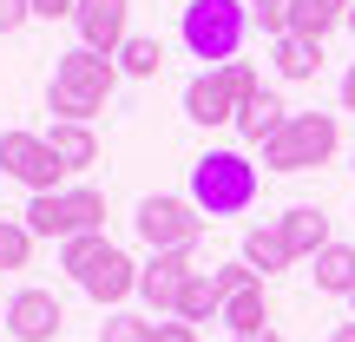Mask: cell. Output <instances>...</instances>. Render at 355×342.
I'll return each mask as SVG.
<instances>
[{"mask_svg":"<svg viewBox=\"0 0 355 342\" xmlns=\"http://www.w3.org/2000/svg\"><path fill=\"white\" fill-rule=\"evenodd\" d=\"M217 323H224L230 336H257V330H270V296H263V283L237 290V296L224 303V316H217Z\"/></svg>","mask_w":355,"mask_h":342,"instance_id":"cell-18","label":"cell"},{"mask_svg":"<svg viewBox=\"0 0 355 342\" xmlns=\"http://www.w3.org/2000/svg\"><path fill=\"white\" fill-rule=\"evenodd\" d=\"M316 290L355 296V243H329V250L316 257Z\"/></svg>","mask_w":355,"mask_h":342,"instance_id":"cell-20","label":"cell"},{"mask_svg":"<svg viewBox=\"0 0 355 342\" xmlns=\"http://www.w3.org/2000/svg\"><path fill=\"white\" fill-rule=\"evenodd\" d=\"M243 264H250L257 277H277V270H290L296 257H290V243H283L277 224H250L243 230Z\"/></svg>","mask_w":355,"mask_h":342,"instance_id":"cell-17","label":"cell"},{"mask_svg":"<svg viewBox=\"0 0 355 342\" xmlns=\"http://www.w3.org/2000/svg\"><path fill=\"white\" fill-rule=\"evenodd\" d=\"M243 7H250V20L263 26L270 40H283V13H290V0H243Z\"/></svg>","mask_w":355,"mask_h":342,"instance_id":"cell-26","label":"cell"},{"mask_svg":"<svg viewBox=\"0 0 355 342\" xmlns=\"http://www.w3.org/2000/svg\"><path fill=\"white\" fill-rule=\"evenodd\" d=\"M277 230H283V243H290L296 264H316V257L329 250V217H322L316 204H290V211L277 217Z\"/></svg>","mask_w":355,"mask_h":342,"instance_id":"cell-12","label":"cell"},{"mask_svg":"<svg viewBox=\"0 0 355 342\" xmlns=\"http://www.w3.org/2000/svg\"><path fill=\"white\" fill-rule=\"evenodd\" d=\"M230 342H283L277 330H257V336H230Z\"/></svg>","mask_w":355,"mask_h":342,"instance_id":"cell-32","label":"cell"},{"mask_svg":"<svg viewBox=\"0 0 355 342\" xmlns=\"http://www.w3.org/2000/svg\"><path fill=\"white\" fill-rule=\"evenodd\" d=\"M132 224H139V237L152 243V250H191V243L204 237V224H211V217H204L191 198H145Z\"/></svg>","mask_w":355,"mask_h":342,"instance_id":"cell-7","label":"cell"},{"mask_svg":"<svg viewBox=\"0 0 355 342\" xmlns=\"http://www.w3.org/2000/svg\"><path fill=\"white\" fill-rule=\"evenodd\" d=\"M191 204L204 217H237L257 204V165L243 152H204L191 165Z\"/></svg>","mask_w":355,"mask_h":342,"instance_id":"cell-3","label":"cell"},{"mask_svg":"<svg viewBox=\"0 0 355 342\" xmlns=\"http://www.w3.org/2000/svg\"><path fill=\"white\" fill-rule=\"evenodd\" d=\"M349 7H336V0H290V13H283V33L290 40H309V46H322V40L343 26Z\"/></svg>","mask_w":355,"mask_h":342,"instance_id":"cell-14","label":"cell"},{"mask_svg":"<svg viewBox=\"0 0 355 342\" xmlns=\"http://www.w3.org/2000/svg\"><path fill=\"white\" fill-rule=\"evenodd\" d=\"M119 79H125L119 60H105V53H92V46H73V53H60V66H53V79H46V112H60L66 126H92V119L105 112Z\"/></svg>","mask_w":355,"mask_h":342,"instance_id":"cell-1","label":"cell"},{"mask_svg":"<svg viewBox=\"0 0 355 342\" xmlns=\"http://www.w3.org/2000/svg\"><path fill=\"white\" fill-rule=\"evenodd\" d=\"M224 316V296H217V283H211V270H198V277L184 283V296H178V323H217Z\"/></svg>","mask_w":355,"mask_h":342,"instance_id":"cell-19","label":"cell"},{"mask_svg":"<svg viewBox=\"0 0 355 342\" xmlns=\"http://www.w3.org/2000/svg\"><path fill=\"white\" fill-rule=\"evenodd\" d=\"M125 20H132V0H79L73 26H79V46L105 53V60H119V46H125Z\"/></svg>","mask_w":355,"mask_h":342,"instance_id":"cell-8","label":"cell"},{"mask_svg":"<svg viewBox=\"0 0 355 342\" xmlns=\"http://www.w3.org/2000/svg\"><path fill=\"white\" fill-rule=\"evenodd\" d=\"M105 250H112V243H105V230H86V237H73V243H60V264L73 270V277H86V270L99 264Z\"/></svg>","mask_w":355,"mask_h":342,"instance_id":"cell-23","label":"cell"},{"mask_svg":"<svg viewBox=\"0 0 355 342\" xmlns=\"http://www.w3.org/2000/svg\"><path fill=\"white\" fill-rule=\"evenodd\" d=\"M277 73L283 79H316L322 73V46H309V40H277Z\"/></svg>","mask_w":355,"mask_h":342,"instance_id":"cell-22","label":"cell"},{"mask_svg":"<svg viewBox=\"0 0 355 342\" xmlns=\"http://www.w3.org/2000/svg\"><path fill=\"white\" fill-rule=\"evenodd\" d=\"M191 277H198L191 250H152V264L139 270V296H145L152 309H165V316H178V296H184Z\"/></svg>","mask_w":355,"mask_h":342,"instance_id":"cell-9","label":"cell"},{"mask_svg":"<svg viewBox=\"0 0 355 342\" xmlns=\"http://www.w3.org/2000/svg\"><path fill=\"white\" fill-rule=\"evenodd\" d=\"M26 257H33V230L0 217V270H26Z\"/></svg>","mask_w":355,"mask_h":342,"instance_id":"cell-24","label":"cell"},{"mask_svg":"<svg viewBox=\"0 0 355 342\" xmlns=\"http://www.w3.org/2000/svg\"><path fill=\"white\" fill-rule=\"evenodd\" d=\"M0 171L13 178V185H26L33 198H46V191H66L60 185V158H53L46 132H0Z\"/></svg>","mask_w":355,"mask_h":342,"instance_id":"cell-6","label":"cell"},{"mask_svg":"<svg viewBox=\"0 0 355 342\" xmlns=\"http://www.w3.org/2000/svg\"><path fill=\"white\" fill-rule=\"evenodd\" d=\"M60 323H66V309H60V296H53V290H20L7 303V336L13 342H53V336H60Z\"/></svg>","mask_w":355,"mask_h":342,"instance_id":"cell-11","label":"cell"},{"mask_svg":"<svg viewBox=\"0 0 355 342\" xmlns=\"http://www.w3.org/2000/svg\"><path fill=\"white\" fill-rule=\"evenodd\" d=\"M349 309H355V296H349Z\"/></svg>","mask_w":355,"mask_h":342,"instance_id":"cell-35","label":"cell"},{"mask_svg":"<svg viewBox=\"0 0 355 342\" xmlns=\"http://www.w3.org/2000/svg\"><path fill=\"white\" fill-rule=\"evenodd\" d=\"M336 7H349V0H336Z\"/></svg>","mask_w":355,"mask_h":342,"instance_id":"cell-34","label":"cell"},{"mask_svg":"<svg viewBox=\"0 0 355 342\" xmlns=\"http://www.w3.org/2000/svg\"><path fill=\"white\" fill-rule=\"evenodd\" d=\"M237 86H230V73L217 66V73H198L184 86V119L191 126H237Z\"/></svg>","mask_w":355,"mask_h":342,"instance_id":"cell-10","label":"cell"},{"mask_svg":"<svg viewBox=\"0 0 355 342\" xmlns=\"http://www.w3.org/2000/svg\"><path fill=\"white\" fill-rule=\"evenodd\" d=\"M329 342H355V316H349V323H336V330H329Z\"/></svg>","mask_w":355,"mask_h":342,"instance_id":"cell-31","label":"cell"},{"mask_svg":"<svg viewBox=\"0 0 355 342\" xmlns=\"http://www.w3.org/2000/svg\"><path fill=\"white\" fill-rule=\"evenodd\" d=\"M178 33H184L191 60H211V73H217V66L237 60L243 33H250V7H243V0H191Z\"/></svg>","mask_w":355,"mask_h":342,"instance_id":"cell-2","label":"cell"},{"mask_svg":"<svg viewBox=\"0 0 355 342\" xmlns=\"http://www.w3.org/2000/svg\"><path fill=\"white\" fill-rule=\"evenodd\" d=\"M283 126H290V105H283L277 92H250V99L237 105V132H243L250 145H270Z\"/></svg>","mask_w":355,"mask_h":342,"instance_id":"cell-16","label":"cell"},{"mask_svg":"<svg viewBox=\"0 0 355 342\" xmlns=\"http://www.w3.org/2000/svg\"><path fill=\"white\" fill-rule=\"evenodd\" d=\"M184 7H191V0H184Z\"/></svg>","mask_w":355,"mask_h":342,"instance_id":"cell-36","label":"cell"},{"mask_svg":"<svg viewBox=\"0 0 355 342\" xmlns=\"http://www.w3.org/2000/svg\"><path fill=\"white\" fill-rule=\"evenodd\" d=\"M343 20H349V26H355V0H349V13H343Z\"/></svg>","mask_w":355,"mask_h":342,"instance_id":"cell-33","label":"cell"},{"mask_svg":"<svg viewBox=\"0 0 355 342\" xmlns=\"http://www.w3.org/2000/svg\"><path fill=\"white\" fill-rule=\"evenodd\" d=\"M33 7V20H66V13H79V0H26Z\"/></svg>","mask_w":355,"mask_h":342,"instance_id":"cell-28","label":"cell"},{"mask_svg":"<svg viewBox=\"0 0 355 342\" xmlns=\"http://www.w3.org/2000/svg\"><path fill=\"white\" fill-rule=\"evenodd\" d=\"M158 342H198V330L191 323H158Z\"/></svg>","mask_w":355,"mask_h":342,"instance_id":"cell-29","label":"cell"},{"mask_svg":"<svg viewBox=\"0 0 355 342\" xmlns=\"http://www.w3.org/2000/svg\"><path fill=\"white\" fill-rule=\"evenodd\" d=\"M99 342H158V323H145V316H132V309H119V316H105Z\"/></svg>","mask_w":355,"mask_h":342,"instance_id":"cell-25","label":"cell"},{"mask_svg":"<svg viewBox=\"0 0 355 342\" xmlns=\"http://www.w3.org/2000/svg\"><path fill=\"white\" fill-rule=\"evenodd\" d=\"M46 145H53V158H60V171H66V178L99 165V132H92V126H66V119H53Z\"/></svg>","mask_w":355,"mask_h":342,"instance_id":"cell-15","label":"cell"},{"mask_svg":"<svg viewBox=\"0 0 355 342\" xmlns=\"http://www.w3.org/2000/svg\"><path fill=\"white\" fill-rule=\"evenodd\" d=\"M158 66H165V46H158V40L132 33L125 46H119V73L125 79H158Z\"/></svg>","mask_w":355,"mask_h":342,"instance_id":"cell-21","label":"cell"},{"mask_svg":"<svg viewBox=\"0 0 355 342\" xmlns=\"http://www.w3.org/2000/svg\"><path fill=\"white\" fill-rule=\"evenodd\" d=\"M343 132H336V112H290V126L263 145V165L270 171H316L336 158Z\"/></svg>","mask_w":355,"mask_h":342,"instance_id":"cell-4","label":"cell"},{"mask_svg":"<svg viewBox=\"0 0 355 342\" xmlns=\"http://www.w3.org/2000/svg\"><path fill=\"white\" fill-rule=\"evenodd\" d=\"M26 20H33V7H26V0H0V33H20Z\"/></svg>","mask_w":355,"mask_h":342,"instance_id":"cell-27","label":"cell"},{"mask_svg":"<svg viewBox=\"0 0 355 342\" xmlns=\"http://www.w3.org/2000/svg\"><path fill=\"white\" fill-rule=\"evenodd\" d=\"M26 230L33 237H86V230H105V198L92 185H66V191H46V198L26 204Z\"/></svg>","mask_w":355,"mask_h":342,"instance_id":"cell-5","label":"cell"},{"mask_svg":"<svg viewBox=\"0 0 355 342\" xmlns=\"http://www.w3.org/2000/svg\"><path fill=\"white\" fill-rule=\"evenodd\" d=\"M79 290H86L92 303H125V296L139 290V264H132V257L112 243V250H105L99 264H92L86 277H79Z\"/></svg>","mask_w":355,"mask_h":342,"instance_id":"cell-13","label":"cell"},{"mask_svg":"<svg viewBox=\"0 0 355 342\" xmlns=\"http://www.w3.org/2000/svg\"><path fill=\"white\" fill-rule=\"evenodd\" d=\"M343 112H355V66L343 73Z\"/></svg>","mask_w":355,"mask_h":342,"instance_id":"cell-30","label":"cell"}]
</instances>
